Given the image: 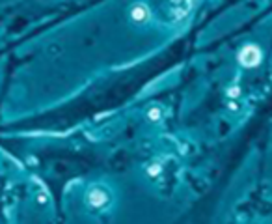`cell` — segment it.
Masks as SVG:
<instances>
[{
	"label": "cell",
	"mask_w": 272,
	"mask_h": 224,
	"mask_svg": "<svg viewBox=\"0 0 272 224\" xmlns=\"http://www.w3.org/2000/svg\"><path fill=\"white\" fill-rule=\"evenodd\" d=\"M261 56H263L261 49L257 45H254V43H250V45H244L241 49L239 62H241L244 68H256V66H259V62H261Z\"/></svg>",
	"instance_id": "obj_1"
},
{
	"label": "cell",
	"mask_w": 272,
	"mask_h": 224,
	"mask_svg": "<svg viewBox=\"0 0 272 224\" xmlns=\"http://www.w3.org/2000/svg\"><path fill=\"white\" fill-rule=\"evenodd\" d=\"M110 202V194L109 191H105V189H92L90 193H88V204L95 209H101L105 208L107 204Z\"/></svg>",
	"instance_id": "obj_2"
},
{
	"label": "cell",
	"mask_w": 272,
	"mask_h": 224,
	"mask_svg": "<svg viewBox=\"0 0 272 224\" xmlns=\"http://www.w3.org/2000/svg\"><path fill=\"white\" fill-rule=\"evenodd\" d=\"M131 19L132 21H136V23H144V21H148L149 19V9L146 8L144 4H136V6H132Z\"/></svg>",
	"instance_id": "obj_3"
},
{
	"label": "cell",
	"mask_w": 272,
	"mask_h": 224,
	"mask_svg": "<svg viewBox=\"0 0 272 224\" xmlns=\"http://www.w3.org/2000/svg\"><path fill=\"white\" fill-rule=\"evenodd\" d=\"M148 118L151 120V122H159L161 118H163V108L159 107V105H155V107H151L148 110Z\"/></svg>",
	"instance_id": "obj_4"
},
{
	"label": "cell",
	"mask_w": 272,
	"mask_h": 224,
	"mask_svg": "<svg viewBox=\"0 0 272 224\" xmlns=\"http://www.w3.org/2000/svg\"><path fill=\"white\" fill-rule=\"evenodd\" d=\"M148 174L149 176H153V178L159 176V174H161V164H151V166L148 168Z\"/></svg>",
	"instance_id": "obj_5"
},
{
	"label": "cell",
	"mask_w": 272,
	"mask_h": 224,
	"mask_svg": "<svg viewBox=\"0 0 272 224\" xmlns=\"http://www.w3.org/2000/svg\"><path fill=\"white\" fill-rule=\"evenodd\" d=\"M239 93H241V90H239V86H231V88L227 90V95H229V97H237Z\"/></svg>",
	"instance_id": "obj_6"
}]
</instances>
